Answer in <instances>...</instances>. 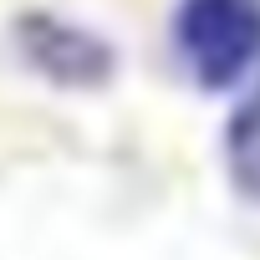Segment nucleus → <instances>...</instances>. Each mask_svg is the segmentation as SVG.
<instances>
[{"mask_svg":"<svg viewBox=\"0 0 260 260\" xmlns=\"http://www.w3.org/2000/svg\"><path fill=\"white\" fill-rule=\"evenodd\" d=\"M224 169H230V184L250 204H260V82L235 102L224 122Z\"/></svg>","mask_w":260,"mask_h":260,"instance_id":"obj_3","label":"nucleus"},{"mask_svg":"<svg viewBox=\"0 0 260 260\" xmlns=\"http://www.w3.org/2000/svg\"><path fill=\"white\" fill-rule=\"evenodd\" d=\"M174 56L204 92H230L260 67V0H179Z\"/></svg>","mask_w":260,"mask_h":260,"instance_id":"obj_1","label":"nucleus"},{"mask_svg":"<svg viewBox=\"0 0 260 260\" xmlns=\"http://www.w3.org/2000/svg\"><path fill=\"white\" fill-rule=\"evenodd\" d=\"M16 46L56 87H102L112 77V67H117V51L97 31H87L77 21H61L51 11L21 16L16 21Z\"/></svg>","mask_w":260,"mask_h":260,"instance_id":"obj_2","label":"nucleus"}]
</instances>
